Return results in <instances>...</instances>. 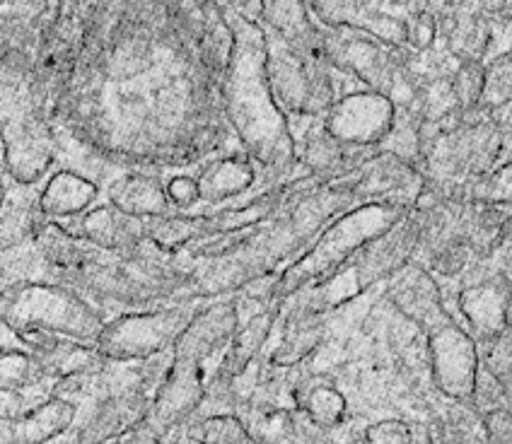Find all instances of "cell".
I'll return each mask as SVG.
<instances>
[{
	"instance_id": "1",
	"label": "cell",
	"mask_w": 512,
	"mask_h": 444,
	"mask_svg": "<svg viewBox=\"0 0 512 444\" xmlns=\"http://www.w3.org/2000/svg\"><path fill=\"white\" fill-rule=\"evenodd\" d=\"M223 10L235 32V54L220 87L232 136L259 167L264 191L305 177L293 121L278 104L266 73V42L259 20L244 17L235 3H223Z\"/></svg>"
},
{
	"instance_id": "2",
	"label": "cell",
	"mask_w": 512,
	"mask_h": 444,
	"mask_svg": "<svg viewBox=\"0 0 512 444\" xmlns=\"http://www.w3.org/2000/svg\"><path fill=\"white\" fill-rule=\"evenodd\" d=\"M409 210L413 208L392 206V203H363L346 210L314 239L312 247L298 261L278 273L269 292V305H283L290 297L334 278L370 242L392 230Z\"/></svg>"
},
{
	"instance_id": "3",
	"label": "cell",
	"mask_w": 512,
	"mask_h": 444,
	"mask_svg": "<svg viewBox=\"0 0 512 444\" xmlns=\"http://www.w3.org/2000/svg\"><path fill=\"white\" fill-rule=\"evenodd\" d=\"M0 307L3 326L8 329L56 333L95 346L109 324L107 314L87 300L83 292L46 280L5 285Z\"/></svg>"
},
{
	"instance_id": "4",
	"label": "cell",
	"mask_w": 512,
	"mask_h": 444,
	"mask_svg": "<svg viewBox=\"0 0 512 444\" xmlns=\"http://www.w3.org/2000/svg\"><path fill=\"white\" fill-rule=\"evenodd\" d=\"M266 42V73L273 95L288 119H324L341 97L339 78L329 63L307 58L285 44L269 25L259 20Z\"/></svg>"
},
{
	"instance_id": "5",
	"label": "cell",
	"mask_w": 512,
	"mask_h": 444,
	"mask_svg": "<svg viewBox=\"0 0 512 444\" xmlns=\"http://www.w3.org/2000/svg\"><path fill=\"white\" fill-rule=\"evenodd\" d=\"M203 305L206 302H174L119 314L109 319L97 348L109 362L119 365H136L160 353H170Z\"/></svg>"
},
{
	"instance_id": "6",
	"label": "cell",
	"mask_w": 512,
	"mask_h": 444,
	"mask_svg": "<svg viewBox=\"0 0 512 444\" xmlns=\"http://www.w3.org/2000/svg\"><path fill=\"white\" fill-rule=\"evenodd\" d=\"M430 377L445 399L469 406L481 370L479 343L455 314L426 331Z\"/></svg>"
},
{
	"instance_id": "7",
	"label": "cell",
	"mask_w": 512,
	"mask_h": 444,
	"mask_svg": "<svg viewBox=\"0 0 512 444\" xmlns=\"http://www.w3.org/2000/svg\"><path fill=\"white\" fill-rule=\"evenodd\" d=\"M399 119L397 104L368 87L341 92L322 124L346 148H380Z\"/></svg>"
},
{
	"instance_id": "8",
	"label": "cell",
	"mask_w": 512,
	"mask_h": 444,
	"mask_svg": "<svg viewBox=\"0 0 512 444\" xmlns=\"http://www.w3.org/2000/svg\"><path fill=\"white\" fill-rule=\"evenodd\" d=\"M310 13L324 27H351L384 44L409 49V13L413 3H363V0H317ZM411 51V49H409Z\"/></svg>"
},
{
	"instance_id": "9",
	"label": "cell",
	"mask_w": 512,
	"mask_h": 444,
	"mask_svg": "<svg viewBox=\"0 0 512 444\" xmlns=\"http://www.w3.org/2000/svg\"><path fill=\"white\" fill-rule=\"evenodd\" d=\"M457 319L467 326L476 343L491 341L510 329L512 273L491 271L464 283L455 295Z\"/></svg>"
},
{
	"instance_id": "10",
	"label": "cell",
	"mask_w": 512,
	"mask_h": 444,
	"mask_svg": "<svg viewBox=\"0 0 512 444\" xmlns=\"http://www.w3.org/2000/svg\"><path fill=\"white\" fill-rule=\"evenodd\" d=\"M208 367L196 362L174 360L172 370L150 403V428L162 435V440L177 432L201 411L208 391Z\"/></svg>"
},
{
	"instance_id": "11",
	"label": "cell",
	"mask_w": 512,
	"mask_h": 444,
	"mask_svg": "<svg viewBox=\"0 0 512 444\" xmlns=\"http://www.w3.org/2000/svg\"><path fill=\"white\" fill-rule=\"evenodd\" d=\"M240 305V295L218 297V300L206 302L189 324V329L182 333L177 346H174V360L196 362V365L208 367L211 360L223 358V353L242 326Z\"/></svg>"
},
{
	"instance_id": "12",
	"label": "cell",
	"mask_w": 512,
	"mask_h": 444,
	"mask_svg": "<svg viewBox=\"0 0 512 444\" xmlns=\"http://www.w3.org/2000/svg\"><path fill=\"white\" fill-rule=\"evenodd\" d=\"M426 191V174L397 155L380 153L358 172L356 206L363 203H392L401 208H416Z\"/></svg>"
},
{
	"instance_id": "13",
	"label": "cell",
	"mask_w": 512,
	"mask_h": 444,
	"mask_svg": "<svg viewBox=\"0 0 512 444\" xmlns=\"http://www.w3.org/2000/svg\"><path fill=\"white\" fill-rule=\"evenodd\" d=\"M196 181H199L201 206H206V210L247 201L264 191L259 167L242 148L225 150L203 162L196 172Z\"/></svg>"
},
{
	"instance_id": "14",
	"label": "cell",
	"mask_w": 512,
	"mask_h": 444,
	"mask_svg": "<svg viewBox=\"0 0 512 444\" xmlns=\"http://www.w3.org/2000/svg\"><path fill=\"white\" fill-rule=\"evenodd\" d=\"M384 295H387L389 305L397 309V314L409 319L421 331H428L430 326L452 314L447 309L438 278L416 261L389 280Z\"/></svg>"
},
{
	"instance_id": "15",
	"label": "cell",
	"mask_w": 512,
	"mask_h": 444,
	"mask_svg": "<svg viewBox=\"0 0 512 444\" xmlns=\"http://www.w3.org/2000/svg\"><path fill=\"white\" fill-rule=\"evenodd\" d=\"M63 232L75 239L92 244L102 251H131L148 239L145 220L121 213L112 203H102L87 210L85 215L56 222Z\"/></svg>"
},
{
	"instance_id": "16",
	"label": "cell",
	"mask_w": 512,
	"mask_h": 444,
	"mask_svg": "<svg viewBox=\"0 0 512 444\" xmlns=\"http://www.w3.org/2000/svg\"><path fill=\"white\" fill-rule=\"evenodd\" d=\"M104 196H107V203L133 218L153 220L179 215L167 196V174L160 172L131 169V172L116 174L104 186Z\"/></svg>"
},
{
	"instance_id": "17",
	"label": "cell",
	"mask_w": 512,
	"mask_h": 444,
	"mask_svg": "<svg viewBox=\"0 0 512 444\" xmlns=\"http://www.w3.org/2000/svg\"><path fill=\"white\" fill-rule=\"evenodd\" d=\"M237 416L259 444H317L324 435L295 406L249 399L237 408Z\"/></svg>"
},
{
	"instance_id": "18",
	"label": "cell",
	"mask_w": 512,
	"mask_h": 444,
	"mask_svg": "<svg viewBox=\"0 0 512 444\" xmlns=\"http://www.w3.org/2000/svg\"><path fill=\"white\" fill-rule=\"evenodd\" d=\"M78 403L51 394L20 418L3 420V444H54L73 430Z\"/></svg>"
},
{
	"instance_id": "19",
	"label": "cell",
	"mask_w": 512,
	"mask_h": 444,
	"mask_svg": "<svg viewBox=\"0 0 512 444\" xmlns=\"http://www.w3.org/2000/svg\"><path fill=\"white\" fill-rule=\"evenodd\" d=\"M102 186L71 167H56L39 189V208L51 222L71 220L97 206Z\"/></svg>"
},
{
	"instance_id": "20",
	"label": "cell",
	"mask_w": 512,
	"mask_h": 444,
	"mask_svg": "<svg viewBox=\"0 0 512 444\" xmlns=\"http://www.w3.org/2000/svg\"><path fill=\"white\" fill-rule=\"evenodd\" d=\"M281 305H269L259 307L256 312L240 326V331L235 333L228 350L223 353V358L218 360L215 370L211 375H218L228 382H235L237 377L244 375L254 362L264 358V348L269 343L273 329L281 321Z\"/></svg>"
},
{
	"instance_id": "21",
	"label": "cell",
	"mask_w": 512,
	"mask_h": 444,
	"mask_svg": "<svg viewBox=\"0 0 512 444\" xmlns=\"http://www.w3.org/2000/svg\"><path fill=\"white\" fill-rule=\"evenodd\" d=\"M261 22L269 25L295 51H300L307 58H314V61L329 63L322 39V27L317 25L307 3H288V0L261 3Z\"/></svg>"
},
{
	"instance_id": "22",
	"label": "cell",
	"mask_w": 512,
	"mask_h": 444,
	"mask_svg": "<svg viewBox=\"0 0 512 444\" xmlns=\"http://www.w3.org/2000/svg\"><path fill=\"white\" fill-rule=\"evenodd\" d=\"M293 403L302 416L322 432H334L336 428H341L348 413L346 394L339 389L336 379L319 375V372L302 375L298 379L293 389Z\"/></svg>"
},
{
	"instance_id": "23",
	"label": "cell",
	"mask_w": 512,
	"mask_h": 444,
	"mask_svg": "<svg viewBox=\"0 0 512 444\" xmlns=\"http://www.w3.org/2000/svg\"><path fill=\"white\" fill-rule=\"evenodd\" d=\"M283 331L278 343L264 355V362L269 367H300L322 348L327 338V319L329 317H310V314H281Z\"/></svg>"
},
{
	"instance_id": "24",
	"label": "cell",
	"mask_w": 512,
	"mask_h": 444,
	"mask_svg": "<svg viewBox=\"0 0 512 444\" xmlns=\"http://www.w3.org/2000/svg\"><path fill=\"white\" fill-rule=\"evenodd\" d=\"M3 333L10 336V343L3 341V353H0V391H27L54 384L46 379L39 360L27 348H22L5 326Z\"/></svg>"
},
{
	"instance_id": "25",
	"label": "cell",
	"mask_w": 512,
	"mask_h": 444,
	"mask_svg": "<svg viewBox=\"0 0 512 444\" xmlns=\"http://www.w3.org/2000/svg\"><path fill=\"white\" fill-rule=\"evenodd\" d=\"M186 425L199 435L201 444H259L244 425V420L232 413L206 420H189Z\"/></svg>"
},
{
	"instance_id": "26",
	"label": "cell",
	"mask_w": 512,
	"mask_h": 444,
	"mask_svg": "<svg viewBox=\"0 0 512 444\" xmlns=\"http://www.w3.org/2000/svg\"><path fill=\"white\" fill-rule=\"evenodd\" d=\"M464 198L488 206H512V160L500 162L486 177L471 181Z\"/></svg>"
},
{
	"instance_id": "27",
	"label": "cell",
	"mask_w": 512,
	"mask_h": 444,
	"mask_svg": "<svg viewBox=\"0 0 512 444\" xmlns=\"http://www.w3.org/2000/svg\"><path fill=\"white\" fill-rule=\"evenodd\" d=\"M512 99V46L493 61H486V87L479 111H491Z\"/></svg>"
},
{
	"instance_id": "28",
	"label": "cell",
	"mask_w": 512,
	"mask_h": 444,
	"mask_svg": "<svg viewBox=\"0 0 512 444\" xmlns=\"http://www.w3.org/2000/svg\"><path fill=\"white\" fill-rule=\"evenodd\" d=\"M481 367L491 372L512 396V329L503 331L491 341L479 343Z\"/></svg>"
},
{
	"instance_id": "29",
	"label": "cell",
	"mask_w": 512,
	"mask_h": 444,
	"mask_svg": "<svg viewBox=\"0 0 512 444\" xmlns=\"http://www.w3.org/2000/svg\"><path fill=\"white\" fill-rule=\"evenodd\" d=\"M452 87H455L457 102L462 111H476L484 97L486 87V63H457L455 70L450 73Z\"/></svg>"
},
{
	"instance_id": "30",
	"label": "cell",
	"mask_w": 512,
	"mask_h": 444,
	"mask_svg": "<svg viewBox=\"0 0 512 444\" xmlns=\"http://www.w3.org/2000/svg\"><path fill=\"white\" fill-rule=\"evenodd\" d=\"M421 423L404 418H384L370 423L360 435V444H418Z\"/></svg>"
},
{
	"instance_id": "31",
	"label": "cell",
	"mask_w": 512,
	"mask_h": 444,
	"mask_svg": "<svg viewBox=\"0 0 512 444\" xmlns=\"http://www.w3.org/2000/svg\"><path fill=\"white\" fill-rule=\"evenodd\" d=\"M167 196H170L172 208L179 215L194 213L201 206V191L196 174H170L167 177Z\"/></svg>"
},
{
	"instance_id": "32",
	"label": "cell",
	"mask_w": 512,
	"mask_h": 444,
	"mask_svg": "<svg viewBox=\"0 0 512 444\" xmlns=\"http://www.w3.org/2000/svg\"><path fill=\"white\" fill-rule=\"evenodd\" d=\"M481 428L488 444H512V406L496 408L481 416Z\"/></svg>"
},
{
	"instance_id": "33",
	"label": "cell",
	"mask_w": 512,
	"mask_h": 444,
	"mask_svg": "<svg viewBox=\"0 0 512 444\" xmlns=\"http://www.w3.org/2000/svg\"><path fill=\"white\" fill-rule=\"evenodd\" d=\"M109 444H165V440H162L160 432L150 428V423L145 420L143 425H138V428L126 432V435L116 437V440H112Z\"/></svg>"
},
{
	"instance_id": "34",
	"label": "cell",
	"mask_w": 512,
	"mask_h": 444,
	"mask_svg": "<svg viewBox=\"0 0 512 444\" xmlns=\"http://www.w3.org/2000/svg\"><path fill=\"white\" fill-rule=\"evenodd\" d=\"M165 444H201V440H199V435L189 428V425H182V428L167 437Z\"/></svg>"
},
{
	"instance_id": "35",
	"label": "cell",
	"mask_w": 512,
	"mask_h": 444,
	"mask_svg": "<svg viewBox=\"0 0 512 444\" xmlns=\"http://www.w3.org/2000/svg\"><path fill=\"white\" fill-rule=\"evenodd\" d=\"M317 444H339L334 440V437H331V432H324L322 437H319V442Z\"/></svg>"
},
{
	"instance_id": "36",
	"label": "cell",
	"mask_w": 512,
	"mask_h": 444,
	"mask_svg": "<svg viewBox=\"0 0 512 444\" xmlns=\"http://www.w3.org/2000/svg\"><path fill=\"white\" fill-rule=\"evenodd\" d=\"M54 444H75V442H54Z\"/></svg>"
},
{
	"instance_id": "37",
	"label": "cell",
	"mask_w": 512,
	"mask_h": 444,
	"mask_svg": "<svg viewBox=\"0 0 512 444\" xmlns=\"http://www.w3.org/2000/svg\"><path fill=\"white\" fill-rule=\"evenodd\" d=\"M508 160H512V153H510V155H508Z\"/></svg>"
},
{
	"instance_id": "38",
	"label": "cell",
	"mask_w": 512,
	"mask_h": 444,
	"mask_svg": "<svg viewBox=\"0 0 512 444\" xmlns=\"http://www.w3.org/2000/svg\"><path fill=\"white\" fill-rule=\"evenodd\" d=\"M510 329H512V321H510Z\"/></svg>"
}]
</instances>
